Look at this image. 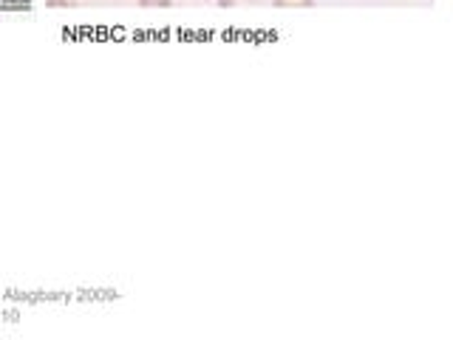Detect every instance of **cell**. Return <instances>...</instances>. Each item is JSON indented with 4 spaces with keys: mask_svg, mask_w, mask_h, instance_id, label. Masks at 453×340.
I'll list each match as a JSON object with an SVG mask.
<instances>
[{
    "mask_svg": "<svg viewBox=\"0 0 453 340\" xmlns=\"http://www.w3.org/2000/svg\"><path fill=\"white\" fill-rule=\"evenodd\" d=\"M219 4H221V6H230V4H235V0H219Z\"/></svg>",
    "mask_w": 453,
    "mask_h": 340,
    "instance_id": "7a4b0ae2",
    "label": "cell"
},
{
    "mask_svg": "<svg viewBox=\"0 0 453 340\" xmlns=\"http://www.w3.org/2000/svg\"><path fill=\"white\" fill-rule=\"evenodd\" d=\"M273 4L287 9V6H315V0H273Z\"/></svg>",
    "mask_w": 453,
    "mask_h": 340,
    "instance_id": "6da1fadb",
    "label": "cell"
}]
</instances>
